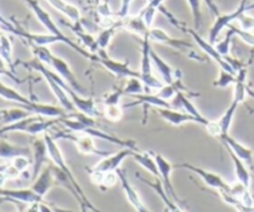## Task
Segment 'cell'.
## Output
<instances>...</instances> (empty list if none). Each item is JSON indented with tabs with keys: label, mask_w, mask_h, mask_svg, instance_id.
I'll list each match as a JSON object with an SVG mask.
<instances>
[{
	"label": "cell",
	"mask_w": 254,
	"mask_h": 212,
	"mask_svg": "<svg viewBox=\"0 0 254 212\" xmlns=\"http://www.w3.org/2000/svg\"><path fill=\"white\" fill-rule=\"evenodd\" d=\"M22 1H25V4H26L27 6L32 10V12H34V15L36 16V19L41 22L42 26H44L45 29L49 31V34H54V35H56V36L61 37V39L64 41V44L68 45L71 49H73L74 51L78 52V54L81 55V56H83L84 59L91 60V61H94V62L97 61L96 54H92V52L87 51L86 49H83V47L79 46L78 44H76V42L72 41L71 39H68V37H67L66 35H64V32L59 29V26L55 24V21L52 20V17L50 16L49 12H47L46 10H45L44 7H42L41 5L37 2V0H22Z\"/></svg>",
	"instance_id": "obj_1"
},
{
	"label": "cell",
	"mask_w": 254,
	"mask_h": 212,
	"mask_svg": "<svg viewBox=\"0 0 254 212\" xmlns=\"http://www.w3.org/2000/svg\"><path fill=\"white\" fill-rule=\"evenodd\" d=\"M44 139L45 141H46V145H47V151H49V156H50V160L52 161V163L55 164V165L57 166L59 169H61L62 171H64V174L67 175V178L69 179V181L72 183V185L74 186V189L77 190V193L79 194V196L82 198V200H83L84 205L87 206V209H88V211H92V212H99L98 209L96 208V206L93 205V204L89 201V199L87 198L86 194H84L83 189L81 188V185L78 184V181L76 180V178L73 176V174H72L71 169L68 168V165L66 164V161H64V155H62L61 150H60L59 145L56 144V141H55L54 137L51 136V134H49V132H46V133L44 134Z\"/></svg>",
	"instance_id": "obj_2"
},
{
	"label": "cell",
	"mask_w": 254,
	"mask_h": 212,
	"mask_svg": "<svg viewBox=\"0 0 254 212\" xmlns=\"http://www.w3.org/2000/svg\"><path fill=\"white\" fill-rule=\"evenodd\" d=\"M20 65H21V66H24L25 69L31 70V71H36V72H39V73H41V76L44 77L45 81L47 82L49 87L51 88L52 93L55 94V97H56V99L59 101V103L61 104L62 108L66 109L67 112H73L74 109H76L74 108L73 103H72L71 98H69L68 94H67L66 91H64V87H62L61 84L57 83L56 79H54V77H52L51 73H50V71H51V70L47 69V67L45 66V64L40 62L39 60L34 59V60H31V61L21 62Z\"/></svg>",
	"instance_id": "obj_3"
},
{
	"label": "cell",
	"mask_w": 254,
	"mask_h": 212,
	"mask_svg": "<svg viewBox=\"0 0 254 212\" xmlns=\"http://www.w3.org/2000/svg\"><path fill=\"white\" fill-rule=\"evenodd\" d=\"M151 46L149 35L143 37L141 44V60H140V79L143 81L144 86L146 87V93L149 88L160 89L164 86L163 82L153 73V61H151Z\"/></svg>",
	"instance_id": "obj_4"
},
{
	"label": "cell",
	"mask_w": 254,
	"mask_h": 212,
	"mask_svg": "<svg viewBox=\"0 0 254 212\" xmlns=\"http://www.w3.org/2000/svg\"><path fill=\"white\" fill-rule=\"evenodd\" d=\"M54 139H66V141H71L72 143L76 145L79 153L86 154V155H98V156H107L109 155V151L99 150L96 145H94L93 137L88 136L86 133H76L72 134L69 132H60V133L55 134Z\"/></svg>",
	"instance_id": "obj_5"
},
{
	"label": "cell",
	"mask_w": 254,
	"mask_h": 212,
	"mask_svg": "<svg viewBox=\"0 0 254 212\" xmlns=\"http://www.w3.org/2000/svg\"><path fill=\"white\" fill-rule=\"evenodd\" d=\"M247 11H250L247 0H242L240 6L236 10L228 12V14H220L218 16H216L215 22H213L210 31H208V41H210L211 44L215 45L216 41H217V37L220 36V34L223 31V29H225V27H230V25H232L233 21H237L238 17Z\"/></svg>",
	"instance_id": "obj_6"
},
{
	"label": "cell",
	"mask_w": 254,
	"mask_h": 212,
	"mask_svg": "<svg viewBox=\"0 0 254 212\" xmlns=\"http://www.w3.org/2000/svg\"><path fill=\"white\" fill-rule=\"evenodd\" d=\"M184 31H186L188 34L191 35V37H192L193 40H195V42L197 44V46L200 47L201 50H202L203 52H205L206 55H207L208 57H211V59L213 60L215 62H217L218 66L221 67V70H225V71L227 72H231V73L233 74H237L235 72V70L231 67V65L228 64L227 60L225 59V57L222 56V55L220 54V52L217 51V49H216V46L213 44H211L208 40H205L203 39L201 35L197 34V30L195 29H184Z\"/></svg>",
	"instance_id": "obj_7"
},
{
	"label": "cell",
	"mask_w": 254,
	"mask_h": 212,
	"mask_svg": "<svg viewBox=\"0 0 254 212\" xmlns=\"http://www.w3.org/2000/svg\"><path fill=\"white\" fill-rule=\"evenodd\" d=\"M173 166L174 169H185V170H189L191 171V173L196 174V175L200 176L201 180H202L206 185H208L212 189H216L217 191L228 190V188H230V184L226 183V181L223 180L218 174L211 173V171L205 170V169L193 165V164L181 163V164H175V165Z\"/></svg>",
	"instance_id": "obj_8"
},
{
	"label": "cell",
	"mask_w": 254,
	"mask_h": 212,
	"mask_svg": "<svg viewBox=\"0 0 254 212\" xmlns=\"http://www.w3.org/2000/svg\"><path fill=\"white\" fill-rule=\"evenodd\" d=\"M97 61L101 64L104 69L108 70L109 72L119 78H130V77H138L140 78V72H136L129 67L128 62H119L113 59H109L104 55V50H99L97 52Z\"/></svg>",
	"instance_id": "obj_9"
},
{
	"label": "cell",
	"mask_w": 254,
	"mask_h": 212,
	"mask_svg": "<svg viewBox=\"0 0 254 212\" xmlns=\"http://www.w3.org/2000/svg\"><path fill=\"white\" fill-rule=\"evenodd\" d=\"M134 151L130 148H123L122 150H119L118 153L109 154V155L104 156L98 164L93 166L91 170L93 171H99V173H111V171H117L121 168V164L126 160L129 156H133Z\"/></svg>",
	"instance_id": "obj_10"
},
{
	"label": "cell",
	"mask_w": 254,
	"mask_h": 212,
	"mask_svg": "<svg viewBox=\"0 0 254 212\" xmlns=\"http://www.w3.org/2000/svg\"><path fill=\"white\" fill-rule=\"evenodd\" d=\"M51 66L54 67V70L56 71V73L59 74V76L61 77V78L64 79V81L66 82V83L68 84L72 89H74L77 93L81 94V96H83V94L86 93V89H84L83 87L78 83L76 76H74V73L72 72L71 67H69V65L67 64L64 60H62L61 57H57L54 55V56H52V60H51Z\"/></svg>",
	"instance_id": "obj_11"
},
{
	"label": "cell",
	"mask_w": 254,
	"mask_h": 212,
	"mask_svg": "<svg viewBox=\"0 0 254 212\" xmlns=\"http://www.w3.org/2000/svg\"><path fill=\"white\" fill-rule=\"evenodd\" d=\"M153 154L154 158H155L156 165H158L159 174H160V181L164 186V190L166 191V194H168L176 204H179L180 200H179L178 195H176L175 193V189H174L173 186V183H171V171H173L174 166L171 165L170 161H169L168 159L164 158L161 154Z\"/></svg>",
	"instance_id": "obj_12"
},
{
	"label": "cell",
	"mask_w": 254,
	"mask_h": 212,
	"mask_svg": "<svg viewBox=\"0 0 254 212\" xmlns=\"http://www.w3.org/2000/svg\"><path fill=\"white\" fill-rule=\"evenodd\" d=\"M0 199L5 201L21 204H35L44 203V198L37 195L31 188L30 189H17V190H9V189L0 188Z\"/></svg>",
	"instance_id": "obj_13"
},
{
	"label": "cell",
	"mask_w": 254,
	"mask_h": 212,
	"mask_svg": "<svg viewBox=\"0 0 254 212\" xmlns=\"http://www.w3.org/2000/svg\"><path fill=\"white\" fill-rule=\"evenodd\" d=\"M50 159L49 151H47V145L45 139H34L32 141V171H31V180L34 181L40 173L42 171V166L47 163Z\"/></svg>",
	"instance_id": "obj_14"
},
{
	"label": "cell",
	"mask_w": 254,
	"mask_h": 212,
	"mask_svg": "<svg viewBox=\"0 0 254 212\" xmlns=\"http://www.w3.org/2000/svg\"><path fill=\"white\" fill-rule=\"evenodd\" d=\"M149 39H150V41L168 45V46L179 50V51H188V50L192 49V45L190 42L185 41V40L174 39L170 35L166 34L163 29H159V27H151L149 30Z\"/></svg>",
	"instance_id": "obj_15"
},
{
	"label": "cell",
	"mask_w": 254,
	"mask_h": 212,
	"mask_svg": "<svg viewBox=\"0 0 254 212\" xmlns=\"http://www.w3.org/2000/svg\"><path fill=\"white\" fill-rule=\"evenodd\" d=\"M117 174H118L119 181H121L122 189H123L124 194H126L127 200H128V203L133 206L134 210L136 212H150L145 208L143 201L140 200V196L138 195V193H136V191L134 190L133 186L130 185V183H129L128 179H127L126 174H124V171L119 168L118 170H117Z\"/></svg>",
	"instance_id": "obj_16"
},
{
	"label": "cell",
	"mask_w": 254,
	"mask_h": 212,
	"mask_svg": "<svg viewBox=\"0 0 254 212\" xmlns=\"http://www.w3.org/2000/svg\"><path fill=\"white\" fill-rule=\"evenodd\" d=\"M158 113L161 118L164 119L168 123L173 124V126L179 127L183 126L185 123H198L201 124V122L198 121L196 117L191 116L188 112H181L176 111L175 108H158Z\"/></svg>",
	"instance_id": "obj_17"
},
{
	"label": "cell",
	"mask_w": 254,
	"mask_h": 212,
	"mask_svg": "<svg viewBox=\"0 0 254 212\" xmlns=\"http://www.w3.org/2000/svg\"><path fill=\"white\" fill-rule=\"evenodd\" d=\"M220 141L225 144L226 148L230 149L232 153H235L236 155H237L241 160L245 161L247 165H250V166L253 165V150L252 149L247 148V146L243 145L242 143H240V141H236L233 137L230 136V133L223 134V136L220 138Z\"/></svg>",
	"instance_id": "obj_18"
},
{
	"label": "cell",
	"mask_w": 254,
	"mask_h": 212,
	"mask_svg": "<svg viewBox=\"0 0 254 212\" xmlns=\"http://www.w3.org/2000/svg\"><path fill=\"white\" fill-rule=\"evenodd\" d=\"M56 185V181H55L54 176V169H52V164L47 165L44 170L40 173V175L37 176L34 180V184L31 185V189L40 195L41 198H44L47 193H49L50 189H52Z\"/></svg>",
	"instance_id": "obj_19"
},
{
	"label": "cell",
	"mask_w": 254,
	"mask_h": 212,
	"mask_svg": "<svg viewBox=\"0 0 254 212\" xmlns=\"http://www.w3.org/2000/svg\"><path fill=\"white\" fill-rule=\"evenodd\" d=\"M66 93L68 94V97L71 98L74 108L78 109L81 113L86 114V116H89V117L98 116V111H97L96 103H94L93 99L83 98V97H81V94H77V92L74 91V89H72L71 87L67 89Z\"/></svg>",
	"instance_id": "obj_20"
},
{
	"label": "cell",
	"mask_w": 254,
	"mask_h": 212,
	"mask_svg": "<svg viewBox=\"0 0 254 212\" xmlns=\"http://www.w3.org/2000/svg\"><path fill=\"white\" fill-rule=\"evenodd\" d=\"M151 61H153V65L155 66L156 71L160 73L161 78H163L164 83L165 84H173L174 82L178 79V76H176V71H174L171 69V66L169 64H166L158 54H156L154 50H151Z\"/></svg>",
	"instance_id": "obj_21"
},
{
	"label": "cell",
	"mask_w": 254,
	"mask_h": 212,
	"mask_svg": "<svg viewBox=\"0 0 254 212\" xmlns=\"http://www.w3.org/2000/svg\"><path fill=\"white\" fill-rule=\"evenodd\" d=\"M0 97L6 99V101L19 103L22 108L27 109L29 112H31L32 106H34L35 103V102H32L31 99H29L27 97L22 96V94L20 93V92H17L16 89H14L12 87L6 86V84H4L2 82L0 83Z\"/></svg>",
	"instance_id": "obj_22"
},
{
	"label": "cell",
	"mask_w": 254,
	"mask_h": 212,
	"mask_svg": "<svg viewBox=\"0 0 254 212\" xmlns=\"http://www.w3.org/2000/svg\"><path fill=\"white\" fill-rule=\"evenodd\" d=\"M173 107L174 108H175V107H183V108L185 109V112H188V113L191 114V116L196 117V118L201 122V124H202L203 127H207L208 123L211 122V121H208L207 118H205V117L200 113V111L196 108L195 104H193L192 102L190 101V98H189V97H186L183 92H179V93L176 94L175 103H174Z\"/></svg>",
	"instance_id": "obj_23"
},
{
	"label": "cell",
	"mask_w": 254,
	"mask_h": 212,
	"mask_svg": "<svg viewBox=\"0 0 254 212\" xmlns=\"http://www.w3.org/2000/svg\"><path fill=\"white\" fill-rule=\"evenodd\" d=\"M121 27L128 30V31L134 32V34L139 35V36L143 39L144 36L149 35V27L146 26V24L144 22L143 17L140 16V14L138 16L134 17H124V19L121 20Z\"/></svg>",
	"instance_id": "obj_24"
},
{
	"label": "cell",
	"mask_w": 254,
	"mask_h": 212,
	"mask_svg": "<svg viewBox=\"0 0 254 212\" xmlns=\"http://www.w3.org/2000/svg\"><path fill=\"white\" fill-rule=\"evenodd\" d=\"M136 102L131 104H127L126 108L129 107H134L136 104H143V106H153L155 108H174L170 103H168V101L160 98L158 94H151V93H143V94H136L135 96Z\"/></svg>",
	"instance_id": "obj_25"
},
{
	"label": "cell",
	"mask_w": 254,
	"mask_h": 212,
	"mask_svg": "<svg viewBox=\"0 0 254 212\" xmlns=\"http://www.w3.org/2000/svg\"><path fill=\"white\" fill-rule=\"evenodd\" d=\"M22 39L29 42V45H37V46H49V45L62 42L64 44L61 37L56 36L54 34H31V32L24 31Z\"/></svg>",
	"instance_id": "obj_26"
},
{
	"label": "cell",
	"mask_w": 254,
	"mask_h": 212,
	"mask_svg": "<svg viewBox=\"0 0 254 212\" xmlns=\"http://www.w3.org/2000/svg\"><path fill=\"white\" fill-rule=\"evenodd\" d=\"M131 158L136 161L140 166H143L146 171L154 175L155 178H158L160 180V174H159L158 165H156L155 158H154L153 153H139L138 150L134 151L133 156Z\"/></svg>",
	"instance_id": "obj_27"
},
{
	"label": "cell",
	"mask_w": 254,
	"mask_h": 212,
	"mask_svg": "<svg viewBox=\"0 0 254 212\" xmlns=\"http://www.w3.org/2000/svg\"><path fill=\"white\" fill-rule=\"evenodd\" d=\"M30 154L31 150L29 148L14 145L5 139H0V159H12L20 155L30 156Z\"/></svg>",
	"instance_id": "obj_28"
},
{
	"label": "cell",
	"mask_w": 254,
	"mask_h": 212,
	"mask_svg": "<svg viewBox=\"0 0 254 212\" xmlns=\"http://www.w3.org/2000/svg\"><path fill=\"white\" fill-rule=\"evenodd\" d=\"M47 1L55 9L59 10L64 15H66L72 22L81 21V12H79V10L74 5L69 4V2L64 1V0H47Z\"/></svg>",
	"instance_id": "obj_29"
},
{
	"label": "cell",
	"mask_w": 254,
	"mask_h": 212,
	"mask_svg": "<svg viewBox=\"0 0 254 212\" xmlns=\"http://www.w3.org/2000/svg\"><path fill=\"white\" fill-rule=\"evenodd\" d=\"M227 150H228V153H230L231 159H232L233 165H235V173H236V176H237V180L240 181L241 184H243L246 188L250 189L251 173H250V170H248L247 166H246V163L243 160H241V159L238 158L235 153H232L230 149H227Z\"/></svg>",
	"instance_id": "obj_30"
},
{
	"label": "cell",
	"mask_w": 254,
	"mask_h": 212,
	"mask_svg": "<svg viewBox=\"0 0 254 212\" xmlns=\"http://www.w3.org/2000/svg\"><path fill=\"white\" fill-rule=\"evenodd\" d=\"M71 29L73 30L74 34L78 36V39L81 40L82 44L86 47H88V51L92 54H97L99 51L98 44H97L96 37L92 36L91 34L86 32L83 30V27L81 26V22H73V25H71Z\"/></svg>",
	"instance_id": "obj_31"
},
{
	"label": "cell",
	"mask_w": 254,
	"mask_h": 212,
	"mask_svg": "<svg viewBox=\"0 0 254 212\" xmlns=\"http://www.w3.org/2000/svg\"><path fill=\"white\" fill-rule=\"evenodd\" d=\"M31 116V112H29L25 108H10V109H2V114L0 117V124L6 126V124H11L14 122L24 119L26 117Z\"/></svg>",
	"instance_id": "obj_32"
},
{
	"label": "cell",
	"mask_w": 254,
	"mask_h": 212,
	"mask_svg": "<svg viewBox=\"0 0 254 212\" xmlns=\"http://www.w3.org/2000/svg\"><path fill=\"white\" fill-rule=\"evenodd\" d=\"M165 0H151V1H148L146 6L140 11V16L143 17L144 22H145L149 29H151V26H153L156 12H158V10H160L161 4Z\"/></svg>",
	"instance_id": "obj_33"
},
{
	"label": "cell",
	"mask_w": 254,
	"mask_h": 212,
	"mask_svg": "<svg viewBox=\"0 0 254 212\" xmlns=\"http://www.w3.org/2000/svg\"><path fill=\"white\" fill-rule=\"evenodd\" d=\"M0 57L6 62L9 67H14L12 65V47H11V40L9 36L5 34L0 35Z\"/></svg>",
	"instance_id": "obj_34"
},
{
	"label": "cell",
	"mask_w": 254,
	"mask_h": 212,
	"mask_svg": "<svg viewBox=\"0 0 254 212\" xmlns=\"http://www.w3.org/2000/svg\"><path fill=\"white\" fill-rule=\"evenodd\" d=\"M119 27H121V22H119L118 25H113V26L104 27V29L99 32L98 36L96 37L99 50H106L107 47H108L109 42L112 41L114 34H116V31L119 29Z\"/></svg>",
	"instance_id": "obj_35"
},
{
	"label": "cell",
	"mask_w": 254,
	"mask_h": 212,
	"mask_svg": "<svg viewBox=\"0 0 254 212\" xmlns=\"http://www.w3.org/2000/svg\"><path fill=\"white\" fill-rule=\"evenodd\" d=\"M146 87L144 86L143 81L138 77H130L128 78L126 87H123V93L126 94H131V96H136V94H143L145 93Z\"/></svg>",
	"instance_id": "obj_36"
},
{
	"label": "cell",
	"mask_w": 254,
	"mask_h": 212,
	"mask_svg": "<svg viewBox=\"0 0 254 212\" xmlns=\"http://www.w3.org/2000/svg\"><path fill=\"white\" fill-rule=\"evenodd\" d=\"M179 87H180V88H184V87L181 86L180 79L178 78L173 84H164L160 89H158V93L156 94H158L160 98L165 99V101H169V99L173 98L174 96H176L179 92H181L180 89H179Z\"/></svg>",
	"instance_id": "obj_37"
},
{
	"label": "cell",
	"mask_w": 254,
	"mask_h": 212,
	"mask_svg": "<svg viewBox=\"0 0 254 212\" xmlns=\"http://www.w3.org/2000/svg\"><path fill=\"white\" fill-rule=\"evenodd\" d=\"M31 47V51L34 54V57L36 60H39L40 62L45 65H51V60L54 54L50 51V49L47 46H37V45H30Z\"/></svg>",
	"instance_id": "obj_38"
},
{
	"label": "cell",
	"mask_w": 254,
	"mask_h": 212,
	"mask_svg": "<svg viewBox=\"0 0 254 212\" xmlns=\"http://www.w3.org/2000/svg\"><path fill=\"white\" fill-rule=\"evenodd\" d=\"M235 83H236V74L225 71V70H221L220 74H218V78L215 79L212 84L213 87H217V88H226V87Z\"/></svg>",
	"instance_id": "obj_39"
},
{
	"label": "cell",
	"mask_w": 254,
	"mask_h": 212,
	"mask_svg": "<svg viewBox=\"0 0 254 212\" xmlns=\"http://www.w3.org/2000/svg\"><path fill=\"white\" fill-rule=\"evenodd\" d=\"M189 5H190L191 14H192L193 19V27L195 30H198L201 27V22H202V15H201V0H188Z\"/></svg>",
	"instance_id": "obj_40"
},
{
	"label": "cell",
	"mask_w": 254,
	"mask_h": 212,
	"mask_svg": "<svg viewBox=\"0 0 254 212\" xmlns=\"http://www.w3.org/2000/svg\"><path fill=\"white\" fill-rule=\"evenodd\" d=\"M233 35H235V32H233L232 29H230V30H228L227 35L225 36V39H223L222 41L217 42V45H215L216 49H217V51L220 52V54L222 55L223 57H226V56H228V55H230L231 41H232Z\"/></svg>",
	"instance_id": "obj_41"
},
{
	"label": "cell",
	"mask_w": 254,
	"mask_h": 212,
	"mask_svg": "<svg viewBox=\"0 0 254 212\" xmlns=\"http://www.w3.org/2000/svg\"><path fill=\"white\" fill-rule=\"evenodd\" d=\"M104 117L111 122H119L123 118V109L119 104H117V106H106Z\"/></svg>",
	"instance_id": "obj_42"
},
{
	"label": "cell",
	"mask_w": 254,
	"mask_h": 212,
	"mask_svg": "<svg viewBox=\"0 0 254 212\" xmlns=\"http://www.w3.org/2000/svg\"><path fill=\"white\" fill-rule=\"evenodd\" d=\"M0 26L5 30V31L10 32V34H14L15 36L22 37V34H24V30L20 29V27L15 26L14 24L9 21V20L5 19L1 14H0Z\"/></svg>",
	"instance_id": "obj_43"
},
{
	"label": "cell",
	"mask_w": 254,
	"mask_h": 212,
	"mask_svg": "<svg viewBox=\"0 0 254 212\" xmlns=\"http://www.w3.org/2000/svg\"><path fill=\"white\" fill-rule=\"evenodd\" d=\"M230 29H232L233 32H235V35L240 36L246 44L251 45V46L254 47V34L252 31H246V30L240 29V27H235L232 26V25H230Z\"/></svg>",
	"instance_id": "obj_44"
},
{
	"label": "cell",
	"mask_w": 254,
	"mask_h": 212,
	"mask_svg": "<svg viewBox=\"0 0 254 212\" xmlns=\"http://www.w3.org/2000/svg\"><path fill=\"white\" fill-rule=\"evenodd\" d=\"M123 96V87H121V88L116 89V91L112 92V93H109L106 97V99H104V106H117V104L121 103V99Z\"/></svg>",
	"instance_id": "obj_45"
},
{
	"label": "cell",
	"mask_w": 254,
	"mask_h": 212,
	"mask_svg": "<svg viewBox=\"0 0 254 212\" xmlns=\"http://www.w3.org/2000/svg\"><path fill=\"white\" fill-rule=\"evenodd\" d=\"M237 21L240 22L241 25L240 29L246 30V31H254V17L247 15V12L241 15L237 19Z\"/></svg>",
	"instance_id": "obj_46"
},
{
	"label": "cell",
	"mask_w": 254,
	"mask_h": 212,
	"mask_svg": "<svg viewBox=\"0 0 254 212\" xmlns=\"http://www.w3.org/2000/svg\"><path fill=\"white\" fill-rule=\"evenodd\" d=\"M131 2H133V0H122L121 9H119V11L117 12V16H118L119 19H124V17L128 16Z\"/></svg>",
	"instance_id": "obj_47"
},
{
	"label": "cell",
	"mask_w": 254,
	"mask_h": 212,
	"mask_svg": "<svg viewBox=\"0 0 254 212\" xmlns=\"http://www.w3.org/2000/svg\"><path fill=\"white\" fill-rule=\"evenodd\" d=\"M6 66H7L6 62H5L4 60H2L1 57H0V74H6L7 77H10V78H11V79H14V81L19 82V83H20V82H21V81H20V79L17 78V77L15 76L14 73H11V72H10V71H7Z\"/></svg>",
	"instance_id": "obj_48"
},
{
	"label": "cell",
	"mask_w": 254,
	"mask_h": 212,
	"mask_svg": "<svg viewBox=\"0 0 254 212\" xmlns=\"http://www.w3.org/2000/svg\"><path fill=\"white\" fill-rule=\"evenodd\" d=\"M206 4H207V6L210 7V10L216 15V16H218V15H220V10H218L217 5L215 4V1H213V0H207V1H206Z\"/></svg>",
	"instance_id": "obj_49"
},
{
	"label": "cell",
	"mask_w": 254,
	"mask_h": 212,
	"mask_svg": "<svg viewBox=\"0 0 254 212\" xmlns=\"http://www.w3.org/2000/svg\"><path fill=\"white\" fill-rule=\"evenodd\" d=\"M40 204H41V203L30 204L29 208L25 210V212H41V209H40Z\"/></svg>",
	"instance_id": "obj_50"
},
{
	"label": "cell",
	"mask_w": 254,
	"mask_h": 212,
	"mask_svg": "<svg viewBox=\"0 0 254 212\" xmlns=\"http://www.w3.org/2000/svg\"><path fill=\"white\" fill-rule=\"evenodd\" d=\"M40 209H41V212H55L54 208H50L49 205H46L44 203L40 204Z\"/></svg>",
	"instance_id": "obj_51"
},
{
	"label": "cell",
	"mask_w": 254,
	"mask_h": 212,
	"mask_svg": "<svg viewBox=\"0 0 254 212\" xmlns=\"http://www.w3.org/2000/svg\"><path fill=\"white\" fill-rule=\"evenodd\" d=\"M5 180H6V178H5L4 174H2L1 171H0V188H1L2 184H4V181H5Z\"/></svg>",
	"instance_id": "obj_52"
},
{
	"label": "cell",
	"mask_w": 254,
	"mask_h": 212,
	"mask_svg": "<svg viewBox=\"0 0 254 212\" xmlns=\"http://www.w3.org/2000/svg\"><path fill=\"white\" fill-rule=\"evenodd\" d=\"M54 211H55V212H74V211L64 210V209H60V208H54Z\"/></svg>",
	"instance_id": "obj_53"
},
{
	"label": "cell",
	"mask_w": 254,
	"mask_h": 212,
	"mask_svg": "<svg viewBox=\"0 0 254 212\" xmlns=\"http://www.w3.org/2000/svg\"><path fill=\"white\" fill-rule=\"evenodd\" d=\"M92 2H93V4L96 5V6H98V5L102 2V0H93V1H92Z\"/></svg>",
	"instance_id": "obj_54"
},
{
	"label": "cell",
	"mask_w": 254,
	"mask_h": 212,
	"mask_svg": "<svg viewBox=\"0 0 254 212\" xmlns=\"http://www.w3.org/2000/svg\"><path fill=\"white\" fill-rule=\"evenodd\" d=\"M1 114H2V109H0V117H1Z\"/></svg>",
	"instance_id": "obj_55"
},
{
	"label": "cell",
	"mask_w": 254,
	"mask_h": 212,
	"mask_svg": "<svg viewBox=\"0 0 254 212\" xmlns=\"http://www.w3.org/2000/svg\"><path fill=\"white\" fill-rule=\"evenodd\" d=\"M0 83H1V81H0Z\"/></svg>",
	"instance_id": "obj_56"
},
{
	"label": "cell",
	"mask_w": 254,
	"mask_h": 212,
	"mask_svg": "<svg viewBox=\"0 0 254 212\" xmlns=\"http://www.w3.org/2000/svg\"><path fill=\"white\" fill-rule=\"evenodd\" d=\"M24 212H25V211H24Z\"/></svg>",
	"instance_id": "obj_57"
}]
</instances>
